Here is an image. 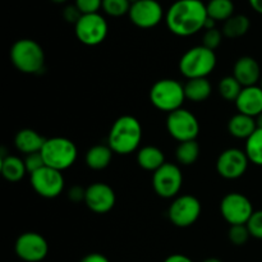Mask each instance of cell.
Instances as JSON below:
<instances>
[{"label":"cell","instance_id":"10","mask_svg":"<svg viewBox=\"0 0 262 262\" xmlns=\"http://www.w3.org/2000/svg\"><path fill=\"white\" fill-rule=\"evenodd\" d=\"M201 202L191 194L179 196L171 202L168 210V216L171 224L178 228H187L193 225L201 215Z\"/></svg>","mask_w":262,"mask_h":262},{"label":"cell","instance_id":"25","mask_svg":"<svg viewBox=\"0 0 262 262\" xmlns=\"http://www.w3.org/2000/svg\"><path fill=\"white\" fill-rule=\"evenodd\" d=\"M251 27L250 18L245 14H234L223 25L222 32L228 38H238L245 36Z\"/></svg>","mask_w":262,"mask_h":262},{"label":"cell","instance_id":"26","mask_svg":"<svg viewBox=\"0 0 262 262\" xmlns=\"http://www.w3.org/2000/svg\"><path fill=\"white\" fill-rule=\"evenodd\" d=\"M209 18L215 22H225L234 15V3L232 0H210L206 4Z\"/></svg>","mask_w":262,"mask_h":262},{"label":"cell","instance_id":"30","mask_svg":"<svg viewBox=\"0 0 262 262\" xmlns=\"http://www.w3.org/2000/svg\"><path fill=\"white\" fill-rule=\"evenodd\" d=\"M130 0H102V10L114 18L128 14L130 9Z\"/></svg>","mask_w":262,"mask_h":262},{"label":"cell","instance_id":"6","mask_svg":"<svg viewBox=\"0 0 262 262\" xmlns=\"http://www.w3.org/2000/svg\"><path fill=\"white\" fill-rule=\"evenodd\" d=\"M186 100L184 84L171 78L155 82L150 90V101L156 109L171 113L181 109Z\"/></svg>","mask_w":262,"mask_h":262},{"label":"cell","instance_id":"14","mask_svg":"<svg viewBox=\"0 0 262 262\" xmlns=\"http://www.w3.org/2000/svg\"><path fill=\"white\" fill-rule=\"evenodd\" d=\"M15 255L25 262H40L48 256L49 245L45 238L36 232H27L17 238Z\"/></svg>","mask_w":262,"mask_h":262},{"label":"cell","instance_id":"36","mask_svg":"<svg viewBox=\"0 0 262 262\" xmlns=\"http://www.w3.org/2000/svg\"><path fill=\"white\" fill-rule=\"evenodd\" d=\"M82 15H83V14H82L81 10L77 8L76 4L67 5V7L64 8V10H63L64 19H66L68 23H73V25H76V23L78 22L79 19H81Z\"/></svg>","mask_w":262,"mask_h":262},{"label":"cell","instance_id":"15","mask_svg":"<svg viewBox=\"0 0 262 262\" xmlns=\"http://www.w3.org/2000/svg\"><path fill=\"white\" fill-rule=\"evenodd\" d=\"M247 155L239 148H227L219 155L216 161V170L223 178L238 179L246 173L248 168Z\"/></svg>","mask_w":262,"mask_h":262},{"label":"cell","instance_id":"44","mask_svg":"<svg viewBox=\"0 0 262 262\" xmlns=\"http://www.w3.org/2000/svg\"><path fill=\"white\" fill-rule=\"evenodd\" d=\"M260 87L262 89V78H261V86H260Z\"/></svg>","mask_w":262,"mask_h":262},{"label":"cell","instance_id":"21","mask_svg":"<svg viewBox=\"0 0 262 262\" xmlns=\"http://www.w3.org/2000/svg\"><path fill=\"white\" fill-rule=\"evenodd\" d=\"M137 163L145 170L156 171L165 164V156L156 146H145L138 150Z\"/></svg>","mask_w":262,"mask_h":262},{"label":"cell","instance_id":"42","mask_svg":"<svg viewBox=\"0 0 262 262\" xmlns=\"http://www.w3.org/2000/svg\"><path fill=\"white\" fill-rule=\"evenodd\" d=\"M202 262H223L222 260H219V258H215V257H211V258H206L205 261Z\"/></svg>","mask_w":262,"mask_h":262},{"label":"cell","instance_id":"32","mask_svg":"<svg viewBox=\"0 0 262 262\" xmlns=\"http://www.w3.org/2000/svg\"><path fill=\"white\" fill-rule=\"evenodd\" d=\"M223 32L217 28H212V30L205 31L204 36H202V46L210 49V50L215 51L220 46L223 40Z\"/></svg>","mask_w":262,"mask_h":262},{"label":"cell","instance_id":"38","mask_svg":"<svg viewBox=\"0 0 262 262\" xmlns=\"http://www.w3.org/2000/svg\"><path fill=\"white\" fill-rule=\"evenodd\" d=\"M79 262H110L109 258L106 256H104L102 253H89V255L84 256Z\"/></svg>","mask_w":262,"mask_h":262},{"label":"cell","instance_id":"24","mask_svg":"<svg viewBox=\"0 0 262 262\" xmlns=\"http://www.w3.org/2000/svg\"><path fill=\"white\" fill-rule=\"evenodd\" d=\"M113 150L109 145H96L90 148L86 154V164L90 169L102 170L112 163Z\"/></svg>","mask_w":262,"mask_h":262},{"label":"cell","instance_id":"33","mask_svg":"<svg viewBox=\"0 0 262 262\" xmlns=\"http://www.w3.org/2000/svg\"><path fill=\"white\" fill-rule=\"evenodd\" d=\"M246 225H247L251 237L262 239V210H257V211L253 212Z\"/></svg>","mask_w":262,"mask_h":262},{"label":"cell","instance_id":"3","mask_svg":"<svg viewBox=\"0 0 262 262\" xmlns=\"http://www.w3.org/2000/svg\"><path fill=\"white\" fill-rule=\"evenodd\" d=\"M10 60L19 72L36 74L43 69L45 54L38 42L31 38H20L10 48Z\"/></svg>","mask_w":262,"mask_h":262},{"label":"cell","instance_id":"18","mask_svg":"<svg viewBox=\"0 0 262 262\" xmlns=\"http://www.w3.org/2000/svg\"><path fill=\"white\" fill-rule=\"evenodd\" d=\"M238 113L256 118L262 113V89L260 86L243 87L242 92L235 100Z\"/></svg>","mask_w":262,"mask_h":262},{"label":"cell","instance_id":"20","mask_svg":"<svg viewBox=\"0 0 262 262\" xmlns=\"http://www.w3.org/2000/svg\"><path fill=\"white\" fill-rule=\"evenodd\" d=\"M256 129H257V125H256L255 118L248 117L242 113L233 115L228 123V130H229L230 135L235 138H239V140L250 138Z\"/></svg>","mask_w":262,"mask_h":262},{"label":"cell","instance_id":"35","mask_svg":"<svg viewBox=\"0 0 262 262\" xmlns=\"http://www.w3.org/2000/svg\"><path fill=\"white\" fill-rule=\"evenodd\" d=\"M25 164H26V169H27V173L30 174L35 173V171H37L38 169L45 166V161H43L41 152H35V154H30V155H26Z\"/></svg>","mask_w":262,"mask_h":262},{"label":"cell","instance_id":"4","mask_svg":"<svg viewBox=\"0 0 262 262\" xmlns=\"http://www.w3.org/2000/svg\"><path fill=\"white\" fill-rule=\"evenodd\" d=\"M216 54L205 46H194L187 50L179 60V71L187 79L207 78L216 67Z\"/></svg>","mask_w":262,"mask_h":262},{"label":"cell","instance_id":"37","mask_svg":"<svg viewBox=\"0 0 262 262\" xmlns=\"http://www.w3.org/2000/svg\"><path fill=\"white\" fill-rule=\"evenodd\" d=\"M84 196H86V189L82 188L79 186H74L69 189L68 197L73 202H81L84 201Z\"/></svg>","mask_w":262,"mask_h":262},{"label":"cell","instance_id":"19","mask_svg":"<svg viewBox=\"0 0 262 262\" xmlns=\"http://www.w3.org/2000/svg\"><path fill=\"white\" fill-rule=\"evenodd\" d=\"M45 141L46 138L42 137L40 133L31 128H25L15 135L14 145L18 151L23 152L25 155H30V154L41 152L43 145H45Z\"/></svg>","mask_w":262,"mask_h":262},{"label":"cell","instance_id":"17","mask_svg":"<svg viewBox=\"0 0 262 262\" xmlns=\"http://www.w3.org/2000/svg\"><path fill=\"white\" fill-rule=\"evenodd\" d=\"M232 76L243 87L256 86L261 78L260 64L252 56H242L235 61Z\"/></svg>","mask_w":262,"mask_h":262},{"label":"cell","instance_id":"28","mask_svg":"<svg viewBox=\"0 0 262 262\" xmlns=\"http://www.w3.org/2000/svg\"><path fill=\"white\" fill-rule=\"evenodd\" d=\"M245 152L250 163L262 166V129H256L250 138L246 140Z\"/></svg>","mask_w":262,"mask_h":262},{"label":"cell","instance_id":"27","mask_svg":"<svg viewBox=\"0 0 262 262\" xmlns=\"http://www.w3.org/2000/svg\"><path fill=\"white\" fill-rule=\"evenodd\" d=\"M200 156V145L196 140L181 142L177 147L176 158L181 165L189 166L197 161Z\"/></svg>","mask_w":262,"mask_h":262},{"label":"cell","instance_id":"41","mask_svg":"<svg viewBox=\"0 0 262 262\" xmlns=\"http://www.w3.org/2000/svg\"><path fill=\"white\" fill-rule=\"evenodd\" d=\"M255 119H256V125H257L258 129H262V113L260 115H257Z\"/></svg>","mask_w":262,"mask_h":262},{"label":"cell","instance_id":"39","mask_svg":"<svg viewBox=\"0 0 262 262\" xmlns=\"http://www.w3.org/2000/svg\"><path fill=\"white\" fill-rule=\"evenodd\" d=\"M164 262H193L186 255H181V253H176V255H170L169 257L165 258Z\"/></svg>","mask_w":262,"mask_h":262},{"label":"cell","instance_id":"11","mask_svg":"<svg viewBox=\"0 0 262 262\" xmlns=\"http://www.w3.org/2000/svg\"><path fill=\"white\" fill-rule=\"evenodd\" d=\"M183 184V174L176 164L165 163L154 171L152 187L156 194L163 199H173L179 193Z\"/></svg>","mask_w":262,"mask_h":262},{"label":"cell","instance_id":"16","mask_svg":"<svg viewBox=\"0 0 262 262\" xmlns=\"http://www.w3.org/2000/svg\"><path fill=\"white\" fill-rule=\"evenodd\" d=\"M115 192L109 184L94 183L86 188L84 204L96 214H106L115 206Z\"/></svg>","mask_w":262,"mask_h":262},{"label":"cell","instance_id":"34","mask_svg":"<svg viewBox=\"0 0 262 262\" xmlns=\"http://www.w3.org/2000/svg\"><path fill=\"white\" fill-rule=\"evenodd\" d=\"M74 4L81 10L82 14H92L99 13L100 8H102V0H76Z\"/></svg>","mask_w":262,"mask_h":262},{"label":"cell","instance_id":"23","mask_svg":"<svg viewBox=\"0 0 262 262\" xmlns=\"http://www.w3.org/2000/svg\"><path fill=\"white\" fill-rule=\"evenodd\" d=\"M0 169H2L3 177L12 183L19 182L27 173L25 160L13 155H7L2 158Z\"/></svg>","mask_w":262,"mask_h":262},{"label":"cell","instance_id":"40","mask_svg":"<svg viewBox=\"0 0 262 262\" xmlns=\"http://www.w3.org/2000/svg\"><path fill=\"white\" fill-rule=\"evenodd\" d=\"M251 8H252L255 12H257L258 14H262V0H248Z\"/></svg>","mask_w":262,"mask_h":262},{"label":"cell","instance_id":"5","mask_svg":"<svg viewBox=\"0 0 262 262\" xmlns=\"http://www.w3.org/2000/svg\"><path fill=\"white\" fill-rule=\"evenodd\" d=\"M41 155L46 166L63 171L76 163L78 151L73 141L69 138L53 137L46 138Z\"/></svg>","mask_w":262,"mask_h":262},{"label":"cell","instance_id":"13","mask_svg":"<svg viewBox=\"0 0 262 262\" xmlns=\"http://www.w3.org/2000/svg\"><path fill=\"white\" fill-rule=\"evenodd\" d=\"M128 17L136 27L148 30L163 20L164 10L158 0H137L130 5Z\"/></svg>","mask_w":262,"mask_h":262},{"label":"cell","instance_id":"1","mask_svg":"<svg viewBox=\"0 0 262 262\" xmlns=\"http://www.w3.org/2000/svg\"><path fill=\"white\" fill-rule=\"evenodd\" d=\"M207 17L206 4L201 0H177L169 7L165 22L171 33L188 37L204 30Z\"/></svg>","mask_w":262,"mask_h":262},{"label":"cell","instance_id":"43","mask_svg":"<svg viewBox=\"0 0 262 262\" xmlns=\"http://www.w3.org/2000/svg\"><path fill=\"white\" fill-rule=\"evenodd\" d=\"M53 3H56V4H64L66 2H68V0H51Z\"/></svg>","mask_w":262,"mask_h":262},{"label":"cell","instance_id":"31","mask_svg":"<svg viewBox=\"0 0 262 262\" xmlns=\"http://www.w3.org/2000/svg\"><path fill=\"white\" fill-rule=\"evenodd\" d=\"M251 234L247 225H232L229 229V239L234 246H243L250 239Z\"/></svg>","mask_w":262,"mask_h":262},{"label":"cell","instance_id":"8","mask_svg":"<svg viewBox=\"0 0 262 262\" xmlns=\"http://www.w3.org/2000/svg\"><path fill=\"white\" fill-rule=\"evenodd\" d=\"M166 129L174 140L181 142L196 140L200 133V123L196 115L189 110L181 109L169 113L166 119Z\"/></svg>","mask_w":262,"mask_h":262},{"label":"cell","instance_id":"12","mask_svg":"<svg viewBox=\"0 0 262 262\" xmlns=\"http://www.w3.org/2000/svg\"><path fill=\"white\" fill-rule=\"evenodd\" d=\"M31 176V186L33 191L45 199H55L64 189V177L56 169L43 166Z\"/></svg>","mask_w":262,"mask_h":262},{"label":"cell","instance_id":"7","mask_svg":"<svg viewBox=\"0 0 262 262\" xmlns=\"http://www.w3.org/2000/svg\"><path fill=\"white\" fill-rule=\"evenodd\" d=\"M109 26L100 13L83 14L74 25V32L79 42L87 46L100 45L106 38Z\"/></svg>","mask_w":262,"mask_h":262},{"label":"cell","instance_id":"22","mask_svg":"<svg viewBox=\"0 0 262 262\" xmlns=\"http://www.w3.org/2000/svg\"><path fill=\"white\" fill-rule=\"evenodd\" d=\"M212 92L211 83L207 78H193L187 79L184 84V94L186 100L193 102H202L210 97Z\"/></svg>","mask_w":262,"mask_h":262},{"label":"cell","instance_id":"29","mask_svg":"<svg viewBox=\"0 0 262 262\" xmlns=\"http://www.w3.org/2000/svg\"><path fill=\"white\" fill-rule=\"evenodd\" d=\"M217 90H219V94L223 99L227 100V101L235 102V100L238 99V96H239L241 92H242L243 86L234 78V77L228 76L220 79Z\"/></svg>","mask_w":262,"mask_h":262},{"label":"cell","instance_id":"9","mask_svg":"<svg viewBox=\"0 0 262 262\" xmlns=\"http://www.w3.org/2000/svg\"><path fill=\"white\" fill-rule=\"evenodd\" d=\"M255 212L250 200L242 193L232 192L224 196L220 202V214L223 219L232 225H246Z\"/></svg>","mask_w":262,"mask_h":262},{"label":"cell","instance_id":"2","mask_svg":"<svg viewBox=\"0 0 262 262\" xmlns=\"http://www.w3.org/2000/svg\"><path fill=\"white\" fill-rule=\"evenodd\" d=\"M142 141V125L137 118L123 115L113 123L110 128L107 145L118 155H129L135 152Z\"/></svg>","mask_w":262,"mask_h":262}]
</instances>
